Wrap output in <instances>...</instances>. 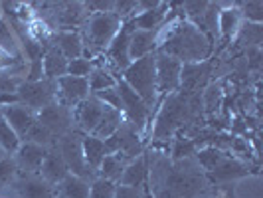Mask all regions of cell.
<instances>
[{
    "instance_id": "d6986e66",
    "label": "cell",
    "mask_w": 263,
    "mask_h": 198,
    "mask_svg": "<svg viewBox=\"0 0 263 198\" xmlns=\"http://www.w3.org/2000/svg\"><path fill=\"white\" fill-rule=\"evenodd\" d=\"M81 153H83V160H85V167L95 174L101 160L109 155V149L103 139H97L93 135H83L81 137Z\"/></svg>"
},
{
    "instance_id": "836d02e7",
    "label": "cell",
    "mask_w": 263,
    "mask_h": 198,
    "mask_svg": "<svg viewBox=\"0 0 263 198\" xmlns=\"http://www.w3.org/2000/svg\"><path fill=\"white\" fill-rule=\"evenodd\" d=\"M241 44L243 42H248L246 46H253V48H257L259 44H261V24H250V22H243L241 28H239V32H237L236 36Z\"/></svg>"
},
{
    "instance_id": "ab89813d",
    "label": "cell",
    "mask_w": 263,
    "mask_h": 198,
    "mask_svg": "<svg viewBox=\"0 0 263 198\" xmlns=\"http://www.w3.org/2000/svg\"><path fill=\"white\" fill-rule=\"evenodd\" d=\"M115 198H143V194H141V188H129V186L117 185Z\"/></svg>"
},
{
    "instance_id": "83f0119b",
    "label": "cell",
    "mask_w": 263,
    "mask_h": 198,
    "mask_svg": "<svg viewBox=\"0 0 263 198\" xmlns=\"http://www.w3.org/2000/svg\"><path fill=\"white\" fill-rule=\"evenodd\" d=\"M214 178H218V181H232V178H237V176H243V174H248L246 171V165H241L239 160L236 158H232V155H228V157L210 172Z\"/></svg>"
},
{
    "instance_id": "3957f363",
    "label": "cell",
    "mask_w": 263,
    "mask_h": 198,
    "mask_svg": "<svg viewBox=\"0 0 263 198\" xmlns=\"http://www.w3.org/2000/svg\"><path fill=\"white\" fill-rule=\"evenodd\" d=\"M121 79L153 111L160 105V99H158V92H157V74H155V53L131 62V66L121 74Z\"/></svg>"
},
{
    "instance_id": "f6af8a7d",
    "label": "cell",
    "mask_w": 263,
    "mask_h": 198,
    "mask_svg": "<svg viewBox=\"0 0 263 198\" xmlns=\"http://www.w3.org/2000/svg\"><path fill=\"white\" fill-rule=\"evenodd\" d=\"M0 198H2V196H0Z\"/></svg>"
},
{
    "instance_id": "277c9868",
    "label": "cell",
    "mask_w": 263,
    "mask_h": 198,
    "mask_svg": "<svg viewBox=\"0 0 263 198\" xmlns=\"http://www.w3.org/2000/svg\"><path fill=\"white\" fill-rule=\"evenodd\" d=\"M117 92L121 95V113H123L125 125H129L137 135L145 133L153 119V109L146 105L123 79H119Z\"/></svg>"
},
{
    "instance_id": "5b68a950",
    "label": "cell",
    "mask_w": 263,
    "mask_h": 198,
    "mask_svg": "<svg viewBox=\"0 0 263 198\" xmlns=\"http://www.w3.org/2000/svg\"><path fill=\"white\" fill-rule=\"evenodd\" d=\"M131 32L133 28L129 26V22H123V26L117 32V36L109 44V48L103 52V56L93 60V66L107 67L115 78L121 79V74L131 66V58H129V38H131Z\"/></svg>"
},
{
    "instance_id": "f35d334b",
    "label": "cell",
    "mask_w": 263,
    "mask_h": 198,
    "mask_svg": "<svg viewBox=\"0 0 263 198\" xmlns=\"http://www.w3.org/2000/svg\"><path fill=\"white\" fill-rule=\"evenodd\" d=\"M42 79H44V66H42V60L28 62L26 79H24V81H42Z\"/></svg>"
},
{
    "instance_id": "f1b7e54d",
    "label": "cell",
    "mask_w": 263,
    "mask_h": 198,
    "mask_svg": "<svg viewBox=\"0 0 263 198\" xmlns=\"http://www.w3.org/2000/svg\"><path fill=\"white\" fill-rule=\"evenodd\" d=\"M20 145H22V139L14 133V129L6 123V119L0 113V151L6 157H14Z\"/></svg>"
},
{
    "instance_id": "8992f818",
    "label": "cell",
    "mask_w": 263,
    "mask_h": 198,
    "mask_svg": "<svg viewBox=\"0 0 263 198\" xmlns=\"http://www.w3.org/2000/svg\"><path fill=\"white\" fill-rule=\"evenodd\" d=\"M155 74H157V92L158 99H166L168 95L180 89V74L182 62L164 52H155Z\"/></svg>"
},
{
    "instance_id": "5bb4252c",
    "label": "cell",
    "mask_w": 263,
    "mask_h": 198,
    "mask_svg": "<svg viewBox=\"0 0 263 198\" xmlns=\"http://www.w3.org/2000/svg\"><path fill=\"white\" fill-rule=\"evenodd\" d=\"M67 174H69V171H67L66 163H64V158H62L60 151H58V145L52 147V149H48L46 158H44V163H42V167H40V172H38L40 178L46 181L48 185L58 186L66 178Z\"/></svg>"
},
{
    "instance_id": "8d00e7d4",
    "label": "cell",
    "mask_w": 263,
    "mask_h": 198,
    "mask_svg": "<svg viewBox=\"0 0 263 198\" xmlns=\"http://www.w3.org/2000/svg\"><path fill=\"white\" fill-rule=\"evenodd\" d=\"M18 174V167L14 163L12 157H2L0 158V183H10Z\"/></svg>"
},
{
    "instance_id": "1f68e13d",
    "label": "cell",
    "mask_w": 263,
    "mask_h": 198,
    "mask_svg": "<svg viewBox=\"0 0 263 198\" xmlns=\"http://www.w3.org/2000/svg\"><path fill=\"white\" fill-rule=\"evenodd\" d=\"M237 8H239V12H241L243 22H250V24H261V20H263V2H259V0L237 2Z\"/></svg>"
},
{
    "instance_id": "2e32d148",
    "label": "cell",
    "mask_w": 263,
    "mask_h": 198,
    "mask_svg": "<svg viewBox=\"0 0 263 198\" xmlns=\"http://www.w3.org/2000/svg\"><path fill=\"white\" fill-rule=\"evenodd\" d=\"M171 10V4H164V2H158V6L145 10V12H139L133 20H129V26L133 30H145V32H158L160 28L164 26L166 22V16Z\"/></svg>"
},
{
    "instance_id": "ee69618b",
    "label": "cell",
    "mask_w": 263,
    "mask_h": 198,
    "mask_svg": "<svg viewBox=\"0 0 263 198\" xmlns=\"http://www.w3.org/2000/svg\"><path fill=\"white\" fill-rule=\"evenodd\" d=\"M2 56H4V53H2V52H0V64H2Z\"/></svg>"
},
{
    "instance_id": "ffe728a7",
    "label": "cell",
    "mask_w": 263,
    "mask_h": 198,
    "mask_svg": "<svg viewBox=\"0 0 263 198\" xmlns=\"http://www.w3.org/2000/svg\"><path fill=\"white\" fill-rule=\"evenodd\" d=\"M52 46H55L62 56L67 62L81 58L83 56V42L79 36V30H62V32H53Z\"/></svg>"
},
{
    "instance_id": "ac0fdd59",
    "label": "cell",
    "mask_w": 263,
    "mask_h": 198,
    "mask_svg": "<svg viewBox=\"0 0 263 198\" xmlns=\"http://www.w3.org/2000/svg\"><path fill=\"white\" fill-rule=\"evenodd\" d=\"M210 76V64L202 62V64H182V74H180V89L186 93H194L200 87L206 85Z\"/></svg>"
},
{
    "instance_id": "52a82bcc",
    "label": "cell",
    "mask_w": 263,
    "mask_h": 198,
    "mask_svg": "<svg viewBox=\"0 0 263 198\" xmlns=\"http://www.w3.org/2000/svg\"><path fill=\"white\" fill-rule=\"evenodd\" d=\"M18 103L26 105L34 113L55 103V81H50V79L24 81L18 89Z\"/></svg>"
},
{
    "instance_id": "ba28073f",
    "label": "cell",
    "mask_w": 263,
    "mask_h": 198,
    "mask_svg": "<svg viewBox=\"0 0 263 198\" xmlns=\"http://www.w3.org/2000/svg\"><path fill=\"white\" fill-rule=\"evenodd\" d=\"M89 95V83L85 78L62 76L60 79H55V103L69 111H73Z\"/></svg>"
},
{
    "instance_id": "7bdbcfd3",
    "label": "cell",
    "mask_w": 263,
    "mask_h": 198,
    "mask_svg": "<svg viewBox=\"0 0 263 198\" xmlns=\"http://www.w3.org/2000/svg\"><path fill=\"white\" fill-rule=\"evenodd\" d=\"M2 157H6V155H4V153H2V151H0V158H2Z\"/></svg>"
},
{
    "instance_id": "f546056e",
    "label": "cell",
    "mask_w": 263,
    "mask_h": 198,
    "mask_svg": "<svg viewBox=\"0 0 263 198\" xmlns=\"http://www.w3.org/2000/svg\"><path fill=\"white\" fill-rule=\"evenodd\" d=\"M125 160L117 155H107L103 160H101V165H99V169H97V176L99 178H105V181H111V183H119V178H121V174L125 171Z\"/></svg>"
},
{
    "instance_id": "7c38bea8",
    "label": "cell",
    "mask_w": 263,
    "mask_h": 198,
    "mask_svg": "<svg viewBox=\"0 0 263 198\" xmlns=\"http://www.w3.org/2000/svg\"><path fill=\"white\" fill-rule=\"evenodd\" d=\"M2 117L6 119V123L14 129V133L24 141L28 131L32 129V125L36 123V113L32 109H28L22 103H12V105H2L0 107Z\"/></svg>"
},
{
    "instance_id": "30bf717a",
    "label": "cell",
    "mask_w": 263,
    "mask_h": 198,
    "mask_svg": "<svg viewBox=\"0 0 263 198\" xmlns=\"http://www.w3.org/2000/svg\"><path fill=\"white\" fill-rule=\"evenodd\" d=\"M105 113V105L95 97V95H89L87 99H83L73 111V123L78 125V129L85 135H91L95 131V127L99 125V121Z\"/></svg>"
},
{
    "instance_id": "9c48e42d",
    "label": "cell",
    "mask_w": 263,
    "mask_h": 198,
    "mask_svg": "<svg viewBox=\"0 0 263 198\" xmlns=\"http://www.w3.org/2000/svg\"><path fill=\"white\" fill-rule=\"evenodd\" d=\"M81 137H79L78 133L69 131L58 141V151H60V155L64 158L69 174H76L79 178H85L87 181V176H93V172L85 167L83 153H81Z\"/></svg>"
},
{
    "instance_id": "484cf974",
    "label": "cell",
    "mask_w": 263,
    "mask_h": 198,
    "mask_svg": "<svg viewBox=\"0 0 263 198\" xmlns=\"http://www.w3.org/2000/svg\"><path fill=\"white\" fill-rule=\"evenodd\" d=\"M87 83H89V93L95 95L99 92H105V89H111V87H117L119 78H115L107 67L103 66H93L91 74L87 78Z\"/></svg>"
},
{
    "instance_id": "d4e9b609",
    "label": "cell",
    "mask_w": 263,
    "mask_h": 198,
    "mask_svg": "<svg viewBox=\"0 0 263 198\" xmlns=\"http://www.w3.org/2000/svg\"><path fill=\"white\" fill-rule=\"evenodd\" d=\"M123 123H125V121H123V113H121V111L111 109V107H105V113H103V117H101V121H99V125L95 127V131H93L91 135L93 137H97V139L107 141L109 137H113V135L121 129Z\"/></svg>"
},
{
    "instance_id": "44dd1931",
    "label": "cell",
    "mask_w": 263,
    "mask_h": 198,
    "mask_svg": "<svg viewBox=\"0 0 263 198\" xmlns=\"http://www.w3.org/2000/svg\"><path fill=\"white\" fill-rule=\"evenodd\" d=\"M146 181H148V163H146L145 155H141L125 165V171L121 174L117 185L129 186V188H143Z\"/></svg>"
},
{
    "instance_id": "4dcf8cb0",
    "label": "cell",
    "mask_w": 263,
    "mask_h": 198,
    "mask_svg": "<svg viewBox=\"0 0 263 198\" xmlns=\"http://www.w3.org/2000/svg\"><path fill=\"white\" fill-rule=\"evenodd\" d=\"M196 157H198L200 167H202L204 171L212 172L226 157H228V155H226L222 149H216V147H204V149H200V151H198Z\"/></svg>"
},
{
    "instance_id": "e575fe53",
    "label": "cell",
    "mask_w": 263,
    "mask_h": 198,
    "mask_svg": "<svg viewBox=\"0 0 263 198\" xmlns=\"http://www.w3.org/2000/svg\"><path fill=\"white\" fill-rule=\"evenodd\" d=\"M93 69V62L91 60H87V58H76V60H71V62H67V74L66 76H73V78H89V74H91Z\"/></svg>"
},
{
    "instance_id": "4fadbf2b",
    "label": "cell",
    "mask_w": 263,
    "mask_h": 198,
    "mask_svg": "<svg viewBox=\"0 0 263 198\" xmlns=\"http://www.w3.org/2000/svg\"><path fill=\"white\" fill-rule=\"evenodd\" d=\"M46 153H48V149L24 141L20 145V149L16 151V155L12 157L16 167H18V172L26 171V176H38L40 167H42V163L46 158Z\"/></svg>"
},
{
    "instance_id": "d6a6232c",
    "label": "cell",
    "mask_w": 263,
    "mask_h": 198,
    "mask_svg": "<svg viewBox=\"0 0 263 198\" xmlns=\"http://www.w3.org/2000/svg\"><path fill=\"white\" fill-rule=\"evenodd\" d=\"M117 183H111L105 178L95 176L89 183V198H115Z\"/></svg>"
},
{
    "instance_id": "e0dca14e",
    "label": "cell",
    "mask_w": 263,
    "mask_h": 198,
    "mask_svg": "<svg viewBox=\"0 0 263 198\" xmlns=\"http://www.w3.org/2000/svg\"><path fill=\"white\" fill-rule=\"evenodd\" d=\"M157 50H158V32L133 30L131 38H129V58H131V62L146 58V56H153Z\"/></svg>"
},
{
    "instance_id": "603a6c76",
    "label": "cell",
    "mask_w": 263,
    "mask_h": 198,
    "mask_svg": "<svg viewBox=\"0 0 263 198\" xmlns=\"http://www.w3.org/2000/svg\"><path fill=\"white\" fill-rule=\"evenodd\" d=\"M42 66H44V79H50V81H55L67 74V60L55 46H50L46 50L42 58Z\"/></svg>"
},
{
    "instance_id": "d590c367",
    "label": "cell",
    "mask_w": 263,
    "mask_h": 198,
    "mask_svg": "<svg viewBox=\"0 0 263 198\" xmlns=\"http://www.w3.org/2000/svg\"><path fill=\"white\" fill-rule=\"evenodd\" d=\"M220 103H222V87L218 83H212L202 95V105L206 107L208 113H214V111H218Z\"/></svg>"
},
{
    "instance_id": "8fae6325",
    "label": "cell",
    "mask_w": 263,
    "mask_h": 198,
    "mask_svg": "<svg viewBox=\"0 0 263 198\" xmlns=\"http://www.w3.org/2000/svg\"><path fill=\"white\" fill-rule=\"evenodd\" d=\"M36 121L42 123L46 129H50L53 135L64 137V135H67L69 129H71L73 115H71V111L66 109V107L58 105V103H52V105L44 107L42 111L36 113Z\"/></svg>"
},
{
    "instance_id": "6da1fadb",
    "label": "cell",
    "mask_w": 263,
    "mask_h": 198,
    "mask_svg": "<svg viewBox=\"0 0 263 198\" xmlns=\"http://www.w3.org/2000/svg\"><path fill=\"white\" fill-rule=\"evenodd\" d=\"M176 12H168L164 26L158 30V50L176 58L182 64L208 62L214 44L194 24L184 18H174Z\"/></svg>"
},
{
    "instance_id": "74e56055",
    "label": "cell",
    "mask_w": 263,
    "mask_h": 198,
    "mask_svg": "<svg viewBox=\"0 0 263 198\" xmlns=\"http://www.w3.org/2000/svg\"><path fill=\"white\" fill-rule=\"evenodd\" d=\"M95 97H97L105 107H111V109L121 111V95H119L117 87H111V89H105V92L95 93Z\"/></svg>"
},
{
    "instance_id": "60d3db41",
    "label": "cell",
    "mask_w": 263,
    "mask_h": 198,
    "mask_svg": "<svg viewBox=\"0 0 263 198\" xmlns=\"http://www.w3.org/2000/svg\"><path fill=\"white\" fill-rule=\"evenodd\" d=\"M192 151H194V145H192L190 141H184V145H182V141H178V147L174 149V157L176 158L190 157V155H192Z\"/></svg>"
},
{
    "instance_id": "7402d4cb",
    "label": "cell",
    "mask_w": 263,
    "mask_h": 198,
    "mask_svg": "<svg viewBox=\"0 0 263 198\" xmlns=\"http://www.w3.org/2000/svg\"><path fill=\"white\" fill-rule=\"evenodd\" d=\"M20 198H55V188L40 176H22L18 183Z\"/></svg>"
},
{
    "instance_id": "cb8c5ba5",
    "label": "cell",
    "mask_w": 263,
    "mask_h": 198,
    "mask_svg": "<svg viewBox=\"0 0 263 198\" xmlns=\"http://www.w3.org/2000/svg\"><path fill=\"white\" fill-rule=\"evenodd\" d=\"M55 188V198H89V181L67 174Z\"/></svg>"
},
{
    "instance_id": "4316f807",
    "label": "cell",
    "mask_w": 263,
    "mask_h": 198,
    "mask_svg": "<svg viewBox=\"0 0 263 198\" xmlns=\"http://www.w3.org/2000/svg\"><path fill=\"white\" fill-rule=\"evenodd\" d=\"M0 52L4 53V56H12V58H20L22 56L20 40H18L16 32H14L12 26L6 20L0 22Z\"/></svg>"
},
{
    "instance_id": "b9f144b4",
    "label": "cell",
    "mask_w": 263,
    "mask_h": 198,
    "mask_svg": "<svg viewBox=\"0 0 263 198\" xmlns=\"http://www.w3.org/2000/svg\"><path fill=\"white\" fill-rule=\"evenodd\" d=\"M2 20H4V16H2V10H0V22H2Z\"/></svg>"
},
{
    "instance_id": "9a60e30c",
    "label": "cell",
    "mask_w": 263,
    "mask_h": 198,
    "mask_svg": "<svg viewBox=\"0 0 263 198\" xmlns=\"http://www.w3.org/2000/svg\"><path fill=\"white\" fill-rule=\"evenodd\" d=\"M241 24H243V18L237 8V2H228V4L220 6V10H218V36L220 38L226 42L236 38Z\"/></svg>"
},
{
    "instance_id": "7a4b0ae2",
    "label": "cell",
    "mask_w": 263,
    "mask_h": 198,
    "mask_svg": "<svg viewBox=\"0 0 263 198\" xmlns=\"http://www.w3.org/2000/svg\"><path fill=\"white\" fill-rule=\"evenodd\" d=\"M121 26H123V22L113 12L87 16L83 26L79 28V36L83 42V58L93 62L99 56H103L109 44L117 36Z\"/></svg>"
}]
</instances>
